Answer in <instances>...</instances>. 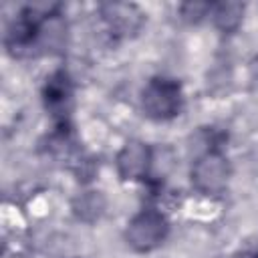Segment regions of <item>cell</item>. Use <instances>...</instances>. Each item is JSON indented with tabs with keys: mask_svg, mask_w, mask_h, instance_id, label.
I'll return each mask as SVG.
<instances>
[{
	"mask_svg": "<svg viewBox=\"0 0 258 258\" xmlns=\"http://www.w3.org/2000/svg\"><path fill=\"white\" fill-rule=\"evenodd\" d=\"M101 14H103V20L107 22L109 30H113L115 34H123V36L137 32L143 22L141 10L135 4H125V2L105 4Z\"/></svg>",
	"mask_w": 258,
	"mask_h": 258,
	"instance_id": "obj_4",
	"label": "cell"
},
{
	"mask_svg": "<svg viewBox=\"0 0 258 258\" xmlns=\"http://www.w3.org/2000/svg\"><path fill=\"white\" fill-rule=\"evenodd\" d=\"M210 10L208 4H200V2H187L181 6V16L187 22H198L202 16H206V12Z\"/></svg>",
	"mask_w": 258,
	"mask_h": 258,
	"instance_id": "obj_8",
	"label": "cell"
},
{
	"mask_svg": "<svg viewBox=\"0 0 258 258\" xmlns=\"http://www.w3.org/2000/svg\"><path fill=\"white\" fill-rule=\"evenodd\" d=\"M228 181V163L226 159L216 153H204L191 167V183L202 194H220Z\"/></svg>",
	"mask_w": 258,
	"mask_h": 258,
	"instance_id": "obj_3",
	"label": "cell"
},
{
	"mask_svg": "<svg viewBox=\"0 0 258 258\" xmlns=\"http://www.w3.org/2000/svg\"><path fill=\"white\" fill-rule=\"evenodd\" d=\"M73 210H75V214L81 220L93 222V220H97L103 214V210H105V198L101 196V191H85V194H81L73 202Z\"/></svg>",
	"mask_w": 258,
	"mask_h": 258,
	"instance_id": "obj_6",
	"label": "cell"
},
{
	"mask_svg": "<svg viewBox=\"0 0 258 258\" xmlns=\"http://www.w3.org/2000/svg\"><path fill=\"white\" fill-rule=\"evenodd\" d=\"M141 105L147 117L165 121L177 115L181 107V91L169 79H153L147 83L141 95Z\"/></svg>",
	"mask_w": 258,
	"mask_h": 258,
	"instance_id": "obj_1",
	"label": "cell"
},
{
	"mask_svg": "<svg viewBox=\"0 0 258 258\" xmlns=\"http://www.w3.org/2000/svg\"><path fill=\"white\" fill-rule=\"evenodd\" d=\"M252 258H258V252H256V254H252Z\"/></svg>",
	"mask_w": 258,
	"mask_h": 258,
	"instance_id": "obj_9",
	"label": "cell"
},
{
	"mask_svg": "<svg viewBox=\"0 0 258 258\" xmlns=\"http://www.w3.org/2000/svg\"><path fill=\"white\" fill-rule=\"evenodd\" d=\"M242 14H244V4H240V2H222L214 8V20H216L218 28H222L224 32L238 28Z\"/></svg>",
	"mask_w": 258,
	"mask_h": 258,
	"instance_id": "obj_7",
	"label": "cell"
},
{
	"mask_svg": "<svg viewBox=\"0 0 258 258\" xmlns=\"http://www.w3.org/2000/svg\"><path fill=\"white\" fill-rule=\"evenodd\" d=\"M149 149L141 141H129L117 155V171L123 179H139L147 173Z\"/></svg>",
	"mask_w": 258,
	"mask_h": 258,
	"instance_id": "obj_5",
	"label": "cell"
},
{
	"mask_svg": "<svg viewBox=\"0 0 258 258\" xmlns=\"http://www.w3.org/2000/svg\"><path fill=\"white\" fill-rule=\"evenodd\" d=\"M167 236V222L161 214L147 210L137 214L127 226V242L139 252L153 250Z\"/></svg>",
	"mask_w": 258,
	"mask_h": 258,
	"instance_id": "obj_2",
	"label": "cell"
}]
</instances>
